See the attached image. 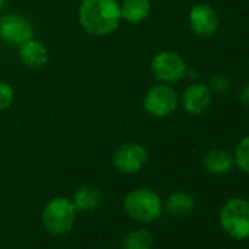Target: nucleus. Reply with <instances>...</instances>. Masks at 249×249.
I'll return each mask as SVG.
<instances>
[{"mask_svg": "<svg viewBox=\"0 0 249 249\" xmlns=\"http://www.w3.org/2000/svg\"><path fill=\"white\" fill-rule=\"evenodd\" d=\"M3 6H5V0H0V11L3 9Z\"/></svg>", "mask_w": 249, "mask_h": 249, "instance_id": "21", "label": "nucleus"}, {"mask_svg": "<svg viewBox=\"0 0 249 249\" xmlns=\"http://www.w3.org/2000/svg\"><path fill=\"white\" fill-rule=\"evenodd\" d=\"M72 202L78 213H92L103 204V194L95 186H81L72 195Z\"/></svg>", "mask_w": 249, "mask_h": 249, "instance_id": "13", "label": "nucleus"}, {"mask_svg": "<svg viewBox=\"0 0 249 249\" xmlns=\"http://www.w3.org/2000/svg\"><path fill=\"white\" fill-rule=\"evenodd\" d=\"M179 107V95L170 84H154L142 98V108L153 117L164 119Z\"/></svg>", "mask_w": 249, "mask_h": 249, "instance_id": "5", "label": "nucleus"}, {"mask_svg": "<svg viewBox=\"0 0 249 249\" xmlns=\"http://www.w3.org/2000/svg\"><path fill=\"white\" fill-rule=\"evenodd\" d=\"M208 88L211 89L213 94L223 95V94H226V92L230 89V79H229L226 75H221V73L214 75V76H211V79H210Z\"/></svg>", "mask_w": 249, "mask_h": 249, "instance_id": "19", "label": "nucleus"}, {"mask_svg": "<svg viewBox=\"0 0 249 249\" xmlns=\"http://www.w3.org/2000/svg\"><path fill=\"white\" fill-rule=\"evenodd\" d=\"M151 14V0H122L120 15L122 21L137 25L144 22Z\"/></svg>", "mask_w": 249, "mask_h": 249, "instance_id": "14", "label": "nucleus"}, {"mask_svg": "<svg viewBox=\"0 0 249 249\" xmlns=\"http://www.w3.org/2000/svg\"><path fill=\"white\" fill-rule=\"evenodd\" d=\"M239 101L243 106L249 107V82H245V85L240 88V91H239Z\"/></svg>", "mask_w": 249, "mask_h": 249, "instance_id": "20", "label": "nucleus"}, {"mask_svg": "<svg viewBox=\"0 0 249 249\" xmlns=\"http://www.w3.org/2000/svg\"><path fill=\"white\" fill-rule=\"evenodd\" d=\"M31 38H34V27L27 17L8 14L0 18V40L6 44L19 47Z\"/></svg>", "mask_w": 249, "mask_h": 249, "instance_id": "8", "label": "nucleus"}, {"mask_svg": "<svg viewBox=\"0 0 249 249\" xmlns=\"http://www.w3.org/2000/svg\"><path fill=\"white\" fill-rule=\"evenodd\" d=\"M18 57L28 69L40 71L49 63V50L43 41L31 38L18 47Z\"/></svg>", "mask_w": 249, "mask_h": 249, "instance_id": "11", "label": "nucleus"}, {"mask_svg": "<svg viewBox=\"0 0 249 249\" xmlns=\"http://www.w3.org/2000/svg\"><path fill=\"white\" fill-rule=\"evenodd\" d=\"M154 234L148 229H135L129 231L123 239V249H153Z\"/></svg>", "mask_w": 249, "mask_h": 249, "instance_id": "16", "label": "nucleus"}, {"mask_svg": "<svg viewBox=\"0 0 249 249\" xmlns=\"http://www.w3.org/2000/svg\"><path fill=\"white\" fill-rule=\"evenodd\" d=\"M79 27L92 37L113 34L122 22L119 0H81L78 8Z\"/></svg>", "mask_w": 249, "mask_h": 249, "instance_id": "1", "label": "nucleus"}, {"mask_svg": "<svg viewBox=\"0 0 249 249\" xmlns=\"http://www.w3.org/2000/svg\"><path fill=\"white\" fill-rule=\"evenodd\" d=\"M233 159L234 166L240 169L243 173L249 175V135L239 141V144L234 148Z\"/></svg>", "mask_w": 249, "mask_h": 249, "instance_id": "17", "label": "nucleus"}, {"mask_svg": "<svg viewBox=\"0 0 249 249\" xmlns=\"http://www.w3.org/2000/svg\"><path fill=\"white\" fill-rule=\"evenodd\" d=\"M123 211L138 223L156 221L164 208L161 196L150 188H137L129 191L123 198Z\"/></svg>", "mask_w": 249, "mask_h": 249, "instance_id": "2", "label": "nucleus"}, {"mask_svg": "<svg viewBox=\"0 0 249 249\" xmlns=\"http://www.w3.org/2000/svg\"><path fill=\"white\" fill-rule=\"evenodd\" d=\"M221 229L233 239L243 240L249 237V201L245 198L227 199L218 214Z\"/></svg>", "mask_w": 249, "mask_h": 249, "instance_id": "4", "label": "nucleus"}, {"mask_svg": "<svg viewBox=\"0 0 249 249\" xmlns=\"http://www.w3.org/2000/svg\"><path fill=\"white\" fill-rule=\"evenodd\" d=\"M164 208L169 214L175 217H185L189 215L195 208V198L185 191H175L172 192L164 202Z\"/></svg>", "mask_w": 249, "mask_h": 249, "instance_id": "15", "label": "nucleus"}, {"mask_svg": "<svg viewBox=\"0 0 249 249\" xmlns=\"http://www.w3.org/2000/svg\"><path fill=\"white\" fill-rule=\"evenodd\" d=\"M186 60L176 52L163 50L154 54L151 60V73L157 82L176 84L186 78Z\"/></svg>", "mask_w": 249, "mask_h": 249, "instance_id": "6", "label": "nucleus"}, {"mask_svg": "<svg viewBox=\"0 0 249 249\" xmlns=\"http://www.w3.org/2000/svg\"><path fill=\"white\" fill-rule=\"evenodd\" d=\"M76 214L78 211L71 198L54 196L46 202L41 211V223L50 234L62 236L73 229Z\"/></svg>", "mask_w": 249, "mask_h": 249, "instance_id": "3", "label": "nucleus"}, {"mask_svg": "<svg viewBox=\"0 0 249 249\" xmlns=\"http://www.w3.org/2000/svg\"><path fill=\"white\" fill-rule=\"evenodd\" d=\"M188 24L191 31L199 38H210L213 37L218 27L220 18L217 11L208 3H198L191 8L188 14Z\"/></svg>", "mask_w": 249, "mask_h": 249, "instance_id": "9", "label": "nucleus"}, {"mask_svg": "<svg viewBox=\"0 0 249 249\" xmlns=\"http://www.w3.org/2000/svg\"><path fill=\"white\" fill-rule=\"evenodd\" d=\"M211 101H213V92L208 88V85L202 82L189 84L179 98V103L182 104L183 110L194 116H199L205 113L211 106Z\"/></svg>", "mask_w": 249, "mask_h": 249, "instance_id": "10", "label": "nucleus"}, {"mask_svg": "<svg viewBox=\"0 0 249 249\" xmlns=\"http://www.w3.org/2000/svg\"><path fill=\"white\" fill-rule=\"evenodd\" d=\"M15 100V89L6 81H0V111L8 110Z\"/></svg>", "mask_w": 249, "mask_h": 249, "instance_id": "18", "label": "nucleus"}, {"mask_svg": "<svg viewBox=\"0 0 249 249\" xmlns=\"http://www.w3.org/2000/svg\"><path fill=\"white\" fill-rule=\"evenodd\" d=\"M148 160V153L138 142H123L113 153V167L122 175H135L144 169Z\"/></svg>", "mask_w": 249, "mask_h": 249, "instance_id": "7", "label": "nucleus"}, {"mask_svg": "<svg viewBox=\"0 0 249 249\" xmlns=\"http://www.w3.org/2000/svg\"><path fill=\"white\" fill-rule=\"evenodd\" d=\"M204 167L211 175L223 176L234 167L233 154L224 148H213L204 156Z\"/></svg>", "mask_w": 249, "mask_h": 249, "instance_id": "12", "label": "nucleus"}]
</instances>
